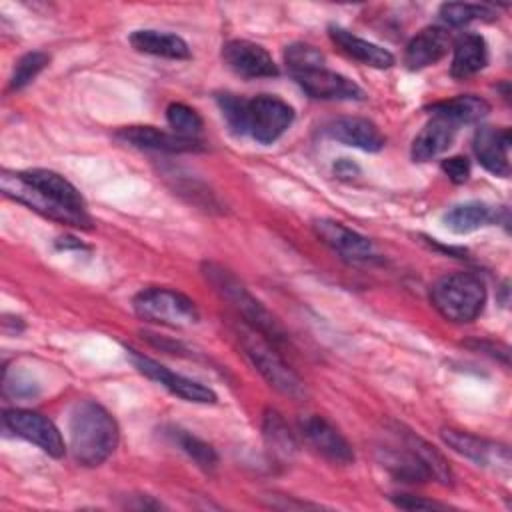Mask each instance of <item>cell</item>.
Instances as JSON below:
<instances>
[{"label":"cell","instance_id":"obj_4","mask_svg":"<svg viewBox=\"0 0 512 512\" xmlns=\"http://www.w3.org/2000/svg\"><path fill=\"white\" fill-rule=\"evenodd\" d=\"M236 336L240 340V346L252 366L266 378V382L276 388L278 392L298 398L304 392L302 380L296 376V372L280 358V354L274 350L272 342L264 338L254 328L246 326L244 322L236 328Z\"/></svg>","mask_w":512,"mask_h":512},{"label":"cell","instance_id":"obj_13","mask_svg":"<svg viewBox=\"0 0 512 512\" xmlns=\"http://www.w3.org/2000/svg\"><path fill=\"white\" fill-rule=\"evenodd\" d=\"M478 162L494 176L506 178L510 174V130L480 126L472 142Z\"/></svg>","mask_w":512,"mask_h":512},{"label":"cell","instance_id":"obj_7","mask_svg":"<svg viewBox=\"0 0 512 512\" xmlns=\"http://www.w3.org/2000/svg\"><path fill=\"white\" fill-rule=\"evenodd\" d=\"M0 188L8 198L26 204L30 210L42 214L44 218L56 220L66 226H76V228H90V224H92V218L88 214H78V212H72V210L52 202L38 188H34L30 182H26L20 176V172L4 170L0 176Z\"/></svg>","mask_w":512,"mask_h":512},{"label":"cell","instance_id":"obj_32","mask_svg":"<svg viewBox=\"0 0 512 512\" xmlns=\"http://www.w3.org/2000/svg\"><path fill=\"white\" fill-rule=\"evenodd\" d=\"M48 62H50V56H48L46 52L36 50V52L24 54V56L16 62L14 70H12V76H10V90H20V88H24L26 84H30V82L46 68Z\"/></svg>","mask_w":512,"mask_h":512},{"label":"cell","instance_id":"obj_37","mask_svg":"<svg viewBox=\"0 0 512 512\" xmlns=\"http://www.w3.org/2000/svg\"><path fill=\"white\" fill-rule=\"evenodd\" d=\"M14 382L16 384H10V382H4V390L6 392H10L12 396H16V398H28V396H34V392H36V384L34 382H30V380H26L24 376H14Z\"/></svg>","mask_w":512,"mask_h":512},{"label":"cell","instance_id":"obj_21","mask_svg":"<svg viewBox=\"0 0 512 512\" xmlns=\"http://www.w3.org/2000/svg\"><path fill=\"white\" fill-rule=\"evenodd\" d=\"M456 132H458L456 124H452L446 118L432 116L430 122L418 132V136L412 142V158L416 162H428L440 156L452 146Z\"/></svg>","mask_w":512,"mask_h":512},{"label":"cell","instance_id":"obj_6","mask_svg":"<svg viewBox=\"0 0 512 512\" xmlns=\"http://www.w3.org/2000/svg\"><path fill=\"white\" fill-rule=\"evenodd\" d=\"M294 110L288 102L260 94L256 98H246L242 134H248L260 144L276 142L292 124Z\"/></svg>","mask_w":512,"mask_h":512},{"label":"cell","instance_id":"obj_26","mask_svg":"<svg viewBox=\"0 0 512 512\" xmlns=\"http://www.w3.org/2000/svg\"><path fill=\"white\" fill-rule=\"evenodd\" d=\"M382 466L388 468L396 478L404 482H426L430 472L412 450V446L402 438V448H382Z\"/></svg>","mask_w":512,"mask_h":512},{"label":"cell","instance_id":"obj_28","mask_svg":"<svg viewBox=\"0 0 512 512\" xmlns=\"http://www.w3.org/2000/svg\"><path fill=\"white\" fill-rule=\"evenodd\" d=\"M402 438L412 446V450L420 456V460L424 462V466L430 472V478L442 482V484H452V472L448 462L444 460V456L430 446L426 440H422L420 436H416L414 432H402Z\"/></svg>","mask_w":512,"mask_h":512},{"label":"cell","instance_id":"obj_10","mask_svg":"<svg viewBox=\"0 0 512 512\" xmlns=\"http://www.w3.org/2000/svg\"><path fill=\"white\" fill-rule=\"evenodd\" d=\"M300 88L318 100H362L364 90L344 74H338L324 64L292 74Z\"/></svg>","mask_w":512,"mask_h":512},{"label":"cell","instance_id":"obj_1","mask_svg":"<svg viewBox=\"0 0 512 512\" xmlns=\"http://www.w3.org/2000/svg\"><path fill=\"white\" fill-rule=\"evenodd\" d=\"M70 450L78 464L98 466L118 446L120 430L114 416L92 400L76 402L68 418Z\"/></svg>","mask_w":512,"mask_h":512},{"label":"cell","instance_id":"obj_2","mask_svg":"<svg viewBox=\"0 0 512 512\" xmlns=\"http://www.w3.org/2000/svg\"><path fill=\"white\" fill-rule=\"evenodd\" d=\"M202 272L206 280L214 286V290L222 296V300H226L236 310V314L242 318L246 326L254 328L264 338L272 340V344L286 340V334L282 326L276 322V318L262 306L260 300H256L248 292V288L230 270H226L220 264L206 262L202 266Z\"/></svg>","mask_w":512,"mask_h":512},{"label":"cell","instance_id":"obj_19","mask_svg":"<svg viewBox=\"0 0 512 512\" xmlns=\"http://www.w3.org/2000/svg\"><path fill=\"white\" fill-rule=\"evenodd\" d=\"M450 36L440 26H428L420 30L404 50V64L408 70H422L436 64L448 54Z\"/></svg>","mask_w":512,"mask_h":512},{"label":"cell","instance_id":"obj_12","mask_svg":"<svg viewBox=\"0 0 512 512\" xmlns=\"http://www.w3.org/2000/svg\"><path fill=\"white\" fill-rule=\"evenodd\" d=\"M300 430L306 442L334 464H352L354 450L348 440L322 416L310 414L300 420Z\"/></svg>","mask_w":512,"mask_h":512},{"label":"cell","instance_id":"obj_9","mask_svg":"<svg viewBox=\"0 0 512 512\" xmlns=\"http://www.w3.org/2000/svg\"><path fill=\"white\" fill-rule=\"evenodd\" d=\"M2 420L10 432L36 444L48 456L60 458L64 454L62 434L54 426V422L50 418H46L44 414L26 410V408H12V410L4 412Z\"/></svg>","mask_w":512,"mask_h":512},{"label":"cell","instance_id":"obj_16","mask_svg":"<svg viewBox=\"0 0 512 512\" xmlns=\"http://www.w3.org/2000/svg\"><path fill=\"white\" fill-rule=\"evenodd\" d=\"M314 234L334 252H338L346 260H368L372 256V244L366 236L354 232L352 228L344 226L336 220H316L314 222Z\"/></svg>","mask_w":512,"mask_h":512},{"label":"cell","instance_id":"obj_31","mask_svg":"<svg viewBox=\"0 0 512 512\" xmlns=\"http://www.w3.org/2000/svg\"><path fill=\"white\" fill-rule=\"evenodd\" d=\"M166 120L172 128V132L178 136H184V138H196L202 130L200 114L182 102H172L166 108Z\"/></svg>","mask_w":512,"mask_h":512},{"label":"cell","instance_id":"obj_27","mask_svg":"<svg viewBox=\"0 0 512 512\" xmlns=\"http://www.w3.org/2000/svg\"><path fill=\"white\" fill-rule=\"evenodd\" d=\"M262 432L266 438V444L270 446V450L280 456V458H290L296 452V440L290 434L284 418L274 412V410H266L264 414V422H262Z\"/></svg>","mask_w":512,"mask_h":512},{"label":"cell","instance_id":"obj_14","mask_svg":"<svg viewBox=\"0 0 512 512\" xmlns=\"http://www.w3.org/2000/svg\"><path fill=\"white\" fill-rule=\"evenodd\" d=\"M120 140L132 144L136 148L156 150V152H196L202 150V142L198 138H184L174 132L160 130L156 126H126L116 132Z\"/></svg>","mask_w":512,"mask_h":512},{"label":"cell","instance_id":"obj_36","mask_svg":"<svg viewBox=\"0 0 512 512\" xmlns=\"http://www.w3.org/2000/svg\"><path fill=\"white\" fill-rule=\"evenodd\" d=\"M392 500H394V504L398 508H406V510H416V508H448L442 502L424 500V498H418V496H412V494H396Z\"/></svg>","mask_w":512,"mask_h":512},{"label":"cell","instance_id":"obj_29","mask_svg":"<svg viewBox=\"0 0 512 512\" xmlns=\"http://www.w3.org/2000/svg\"><path fill=\"white\" fill-rule=\"evenodd\" d=\"M496 10L488 4H470V2H446L440 6V18L450 26H464L474 20H492Z\"/></svg>","mask_w":512,"mask_h":512},{"label":"cell","instance_id":"obj_15","mask_svg":"<svg viewBox=\"0 0 512 512\" xmlns=\"http://www.w3.org/2000/svg\"><path fill=\"white\" fill-rule=\"evenodd\" d=\"M442 440L458 454L470 458L478 466H492V468H508L510 464V454L506 446H498L490 440L478 438L474 434L454 430V428H444L442 430Z\"/></svg>","mask_w":512,"mask_h":512},{"label":"cell","instance_id":"obj_34","mask_svg":"<svg viewBox=\"0 0 512 512\" xmlns=\"http://www.w3.org/2000/svg\"><path fill=\"white\" fill-rule=\"evenodd\" d=\"M218 106L222 110V116L226 118L228 126L232 128V132L242 134V124H244V108H246V98L224 92L218 94Z\"/></svg>","mask_w":512,"mask_h":512},{"label":"cell","instance_id":"obj_22","mask_svg":"<svg viewBox=\"0 0 512 512\" xmlns=\"http://www.w3.org/2000/svg\"><path fill=\"white\" fill-rule=\"evenodd\" d=\"M130 44L134 50L158 58H168V60H188L190 48L184 38L172 32H162V30H134L130 34Z\"/></svg>","mask_w":512,"mask_h":512},{"label":"cell","instance_id":"obj_33","mask_svg":"<svg viewBox=\"0 0 512 512\" xmlns=\"http://www.w3.org/2000/svg\"><path fill=\"white\" fill-rule=\"evenodd\" d=\"M284 62L288 66V72L296 74V72H302V70H308V68L324 64V56L314 46L298 42V44H290L286 48Z\"/></svg>","mask_w":512,"mask_h":512},{"label":"cell","instance_id":"obj_23","mask_svg":"<svg viewBox=\"0 0 512 512\" xmlns=\"http://www.w3.org/2000/svg\"><path fill=\"white\" fill-rule=\"evenodd\" d=\"M488 64V44L480 34L466 32L460 34L454 42V54H452V66L450 72L454 78L464 80L468 76H474Z\"/></svg>","mask_w":512,"mask_h":512},{"label":"cell","instance_id":"obj_8","mask_svg":"<svg viewBox=\"0 0 512 512\" xmlns=\"http://www.w3.org/2000/svg\"><path fill=\"white\" fill-rule=\"evenodd\" d=\"M130 362L134 364V368L138 372H142L146 378L158 382L160 386H164L168 392H172L174 396L186 400V402H194V404H214L216 402V394L212 388L204 386L198 380L186 378L182 374H176L172 370H168L166 366H162L160 362L132 350L126 348Z\"/></svg>","mask_w":512,"mask_h":512},{"label":"cell","instance_id":"obj_24","mask_svg":"<svg viewBox=\"0 0 512 512\" xmlns=\"http://www.w3.org/2000/svg\"><path fill=\"white\" fill-rule=\"evenodd\" d=\"M442 222L454 234H470L498 222V208L484 202H466L450 208Z\"/></svg>","mask_w":512,"mask_h":512},{"label":"cell","instance_id":"obj_11","mask_svg":"<svg viewBox=\"0 0 512 512\" xmlns=\"http://www.w3.org/2000/svg\"><path fill=\"white\" fill-rule=\"evenodd\" d=\"M224 64L244 78H272L278 76V66L272 56L250 40H228L222 46Z\"/></svg>","mask_w":512,"mask_h":512},{"label":"cell","instance_id":"obj_30","mask_svg":"<svg viewBox=\"0 0 512 512\" xmlns=\"http://www.w3.org/2000/svg\"><path fill=\"white\" fill-rule=\"evenodd\" d=\"M172 438L196 462V466H200L206 472L216 468L218 454H216V450L210 444H206L204 440H200L198 436H194V434H190L186 430H174Z\"/></svg>","mask_w":512,"mask_h":512},{"label":"cell","instance_id":"obj_17","mask_svg":"<svg viewBox=\"0 0 512 512\" xmlns=\"http://www.w3.org/2000/svg\"><path fill=\"white\" fill-rule=\"evenodd\" d=\"M326 134L336 142L364 152H378L384 148L386 142L374 122L358 116H342L332 120L326 126Z\"/></svg>","mask_w":512,"mask_h":512},{"label":"cell","instance_id":"obj_5","mask_svg":"<svg viewBox=\"0 0 512 512\" xmlns=\"http://www.w3.org/2000/svg\"><path fill=\"white\" fill-rule=\"evenodd\" d=\"M132 306L142 320L172 328L192 326L200 318L194 300L172 288H144L134 296Z\"/></svg>","mask_w":512,"mask_h":512},{"label":"cell","instance_id":"obj_35","mask_svg":"<svg viewBox=\"0 0 512 512\" xmlns=\"http://www.w3.org/2000/svg\"><path fill=\"white\" fill-rule=\"evenodd\" d=\"M442 170L454 184H464L470 176V162L466 156H452L442 160Z\"/></svg>","mask_w":512,"mask_h":512},{"label":"cell","instance_id":"obj_20","mask_svg":"<svg viewBox=\"0 0 512 512\" xmlns=\"http://www.w3.org/2000/svg\"><path fill=\"white\" fill-rule=\"evenodd\" d=\"M328 34H330V40L350 58L366 64V66H372V68H390L394 64V56L392 52H388L386 48L374 44V42H368L352 32H348L346 28H340V26H330L328 28Z\"/></svg>","mask_w":512,"mask_h":512},{"label":"cell","instance_id":"obj_18","mask_svg":"<svg viewBox=\"0 0 512 512\" xmlns=\"http://www.w3.org/2000/svg\"><path fill=\"white\" fill-rule=\"evenodd\" d=\"M20 176L30 182L34 188H38L44 196H48L52 202L78 212V214H88L86 202L78 188L68 182L64 176H60L54 170H44V168H34V170H22Z\"/></svg>","mask_w":512,"mask_h":512},{"label":"cell","instance_id":"obj_25","mask_svg":"<svg viewBox=\"0 0 512 512\" xmlns=\"http://www.w3.org/2000/svg\"><path fill=\"white\" fill-rule=\"evenodd\" d=\"M428 110H430L432 116L446 118L452 124L460 126V124H472V122L482 120L490 112V106L480 96L462 94V96H456V98H450V100L434 102V104L428 106Z\"/></svg>","mask_w":512,"mask_h":512},{"label":"cell","instance_id":"obj_3","mask_svg":"<svg viewBox=\"0 0 512 512\" xmlns=\"http://www.w3.org/2000/svg\"><path fill=\"white\" fill-rule=\"evenodd\" d=\"M430 302L450 322H472L486 304V286L470 272L444 274L432 284Z\"/></svg>","mask_w":512,"mask_h":512}]
</instances>
